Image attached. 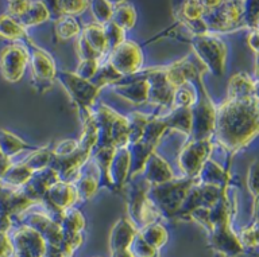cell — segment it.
I'll return each mask as SVG.
<instances>
[{
  "label": "cell",
  "instance_id": "1",
  "mask_svg": "<svg viewBox=\"0 0 259 257\" xmlns=\"http://www.w3.org/2000/svg\"><path fill=\"white\" fill-rule=\"evenodd\" d=\"M258 96L228 100L219 105L214 113L213 136L230 151H238L258 133Z\"/></svg>",
  "mask_w": 259,
  "mask_h": 257
},
{
  "label": "cell",
  "instance_id": "2",
  "mask_svg": "<svg viewBox=\"0 0 259 257\" xmlns=\"http://www.w3.org/2000/svg\"><path fill=\"white\" fill-rule=\"evenodd\" d=\"M193 185L194 178H184L177 181L173 179L162 185L150 186L147 190L149 199L159 214L176 216L178 209L181 208L184 198Z\"/></svg>",
  "mask_w": 259,
  "mask_h": 257
},
{
  "label": "cell",
  "instance_id": "3",
  "mask_svg": "<svg viewBox=\"0 0 259 257\" xmlns=\"http://www.w3.org/2000/svg\"><path fill=\"white\" fill-rule=\"evenodd\" d=\"M190 84H197L198 92L197 98L193 107H190V115H192V128L190 135L192 140H209L213 135L214 125V113L216 108L212 104V101L208 97V93L202 86L201 77L193 80Z\"/></svg>",
  "mask_w": 259,
  "mask_h": 257
},
{
  "label": "cell",
  "instance_id": "4",
  "mask_svg": "<svg viewBox=\"0 0 259 257\" xmlns=\"http://www.w3.org/2000/svg\"><path fill=\"white\" fill-rule=\"evenodd\" d=\"M194 56L206 70L214 76H223L226 68L227 48L223 40L209 32L197 34L192 38Z\"/></svg>",
  "mask_w": 259,
  "mask_h": 257
},
{
  "label": "cell",
  "instance_id": "5",
  "mask_svg": "<svg viewBox=\"0 0 259 257\" xmlns=\"http://www.w3.org/2000/svg\"><path fill=\"white\" fill-rule=\"evenodd\" d=\"M244 2H220L219 6L208 8L201 16L206 31H227L243 19Z\"/></svg>",
  "mask_w": 259,
  "mask_h": 257
},
{
  "label": "cell",
  "instance_id": "6",
  "mask_svg": "<svg viewBox=\"0 0 259 257\" xmlns=\"http://www.w3.org/2000/svg\"><path fill=\"white\" fill-rule=\"evenodd\" d=\"M30 61V53L23 43H11L0 53V70L10 82H18L23 77Z\"/></svg>",
  "mask_w": 259,
  "mask_h": 257
},
{
  "label": "cell",
  "instance_id": "7",
  "mask_svg": "<svg viewBox=\"0 0 259 257\" xmlns=\"http://www.w3.org/2000/svg\"><path fill=\"white\" fill-rule=\"evenodd\" d=\"M108 64L121 76H131L142 68L143 54L135 42L124 40L111 52Z\"/></svg>",
  "mask_w": 259,
  "mask_h": 257
},
{
  "label": "cell",
  "instance_id": "8",
  "mask_svg": "<svg viewBox=\"0 0 259 257\" xmlns=\"http://www.w3.org/2000/svg\"><path fill=\"white\" fill-rule=\"evenodd\" d=\"M57 78L64 85L69 96L76 101L80 108H91L93 101L97 97L100 88H97L91 81L82 80L76 73L61 72L57 73Z\"/></svg>",
  "mask_w": 259,
  "mask_h": 257
},
{
  "label": "cell",
  "instance_id": "9",
  "mask_svg": "<svg viewBox=\"0 0 259 257\" xmlns=\"http://www.w3.org/2000/svg\"><path fill=\"white\" fill-rule=\"evenodd\" d=\"M30 53V62H31V72L34 85L38 92H48L52 88L53 81L57 76L54 61L48 53L42 48L32 46Z\"/></svg>",
  "mask_w": 259,
  "mask_h": 257
},
{
  "label": "cell",
  "instance_id": "10",
  "mask_svg": "<svg viewBox=\"0 0 259 257\" xmlns=\"http://www.w3.org/2000/svg\"><path fill=\"white\" fill-rule=\"evenodd\" d=\"M210 149V140H190L184 147L178 158V165L186 178L197 177L204 162L209 159Z\"/></svg>",
  "mask_w": 259,
  "mask_h": 257
},
{
  "label": "cell",
  "instance_id": "11",
  "mask_svg": "<svg viewBox=\"0 0 259 257\" xmlns=\"http://www.w3.org/2000/svg\"><path fill=\"white\" fill-rule=\"evenodd\" d=\"M149 82V97L147 101L159 107H171V100L176 89L169 84L165 69L150 70L145 76Z\"/></svg>",
  "mask_w": 259,
  "mask_h": 257
},
{
  "label": "cell",
  "instance_id": "12",
  "mask_svg": "<svg viewBox=\"0 0 259 257\" xmlns=\"http://www.w3.org/2000/svg\"><path fill=\"white\" fill-rule=\"evenodd\" d=\"M19 257H42L45 253V240L30 226H22L12 238Z\"/></svg>",
  "mask_w": 259,
  "mask_h": 257
},
{
  "label": "cell",
  "instance_id": "13",
  "mask_svg": "<svg viewBox=\"0 0 259 257\" xmlns=\"http://www.w3.org/2000/svg\"><path fill=\"white\" fill-rule=\"evenodd\" d=\"M77 193L74 186L70 182L58 181L57 183L50 187L46 191L44 197V201L48 202L52 206L53 210L61 214L65 210L70 209L73 203L77 201Z\"/></svg>",
  "mask_w": 259,
  "mask_h": 257
},
{
  "label": "cell",
  "instance_id": "14",
  "mask_svg": "<svg viewBox=\"0 0 259 257\" xmlns=\"http://www.w3.org/2000/svg\"><path fill=\"white\" fill-rule=\"evenodd\" d=\"M26 221H27V226L35 230L45 241L50 242L53 246L60 245L61 240H62V230H61L60 224H57L50 220L48 216H44L40 213L30 214L26 218Z\"/></svg>",
  "mask_w": 259,
  "mask_h": 257
},
{
  "label": "cell",
  "instance_id": "15",
  "mask_svg": "<svg viewBox=\"0 0 259 257\" xmlns=\"http://www.w3.org/2000/svg\"><path fill=\"white\" fill-rule=\"evenodd\" d=\"M142 174H143L145 182H147L150 186L162 185L174 179L173 171L169 165L155 152L150 155L145 167L142 170Z\"/></svg>",
  "mask_w": 259,
  "mask_h": 257
},
{
  "label": "cell",
  "instance_id": "16",
  "mask_svg": "<svg viewBox=\"0 0 259 257\" xmlns=\"http://www.w3.org/2000/svg\"><path fill=\"white\" fill-rule=\"evenodd\" d=\"M130 174V152L127 147L116 148L108 167L111 187H121Z\"/></svg>",
  "mask_w": 259,
  "mask_h": 257
},
{
  "label": "cell",
  "instance_id": "17",
  "mask_svg": "<svg viewBox=\"0 0 259 257\" xmlns=\"http://www.w3.org/2000/svg\"><path fill=\"white\" fill-rule=\"evenodd\" d=\"M228 100H242L256 97V84L246 73H238L230 78L227 88Z\"/></svg>",
  "mask_w": 259,
  "mask_h": 257
},
{
  "label": "cell",
  "instance_id": "18",
  "mask_svg": "<svg viewBox=\"0 0 259 257\" xmlns=\"http://www.w3.org/2000/svg\"><path fill=\"white\" fill-rule=\"evenodd\" d=\"M137 228L133 221L127 218H121L113 225L111 232V248L113 252L128 249L134 237L137 236Z\"/></svg>",
  "mask_w": 259,
  "mask_h": 257
},
{
  "label": "cell",
  "instance_id": "19",
  "mask_svg": "<svg viewBox=\"0 0 259 257\" xmlns=\"http://www.w3.org/2000/svg\"><path fill=\"white\" fill-rule=\"evenodd\" d=\"M115 93L125 98L133 104H143L147 101L149 97V82L146 81L145 77L138 78V80L130 82V84L116 85L113 88Z\"/></svg>",
  "mask_w": 259,
  "mask_h": 257
},
{
  "label": "cell",
  "instance_id": "20",
  "mask_svg": "<svg viewBox=\"0 0 259 257\" xmlns=\"http://www.w3.org/2000/svg\"><path fill=\"white\" fill-rule=\"evenodd\" d=\"M197 178L201 185L216 186V187L226 190L228 175L216 162L206 159L204 162V165H202L201 170H200V173L197 174Z\"/></svg>",
  "mask_w": 259,
  "mask_h": 257
},
{
  "label": "cell",
  "instance_id": "21",
  "mask_svg": "<svg viewBox=\"0 0 259 257\" xmlns=\"http://www.w3.org/2000/svg\"><path fill=\"white\" fill-rule=\"evenodd\" d=\"M212 232H213L214 245L220 250L226 252V253L240 250V241H239V238L235 237V234L230 229V222H224V224L213 226Z\"/></svg>",
  "mask_w": 259,
  "mask_h": 257
},
{
  "label": "cell",
  "instance_id": "22",
  "mask_svg": "<svg viewBox=\"0 0 259 257\" xmlns=\"http://www.w3.org/2000/svg\"><path fill=\"white\" fill-rule=\"evenodd\" d=\"M58 181H60V178H58L56 171L52 167H46V169L39 170V171L32 174L31 179L27 182V186L44 202V197L46 191Z\"/></svg>",
  "mask_w": 259,
  "mask_h": 257
},
{
  "label": "cell",
  "instance_id": "23",
  "mask_svg": "<svg viewBox=\"0 0 259 257\" xmlns=\"http://www.w3.org/2000/svg\"><path fill=\"white\" fill-rule=\"evenodd\" d=\"M130 152V174H135L142 173V170L145 167L146 162L150 158V155L154 152L153 145L146 144L143 141H137L134 144L127 145Z\"/></svg>",
  "mask_w": 259,
  "mask_h": 257
},
{
  "label": "cell",
  "instance_id": "24",
  "mask_svg": "<svg viewBox=\"0 0 259 257\" xmlns=\"http://www.w3.org/2000/svg\"><path fill=\"white\" fill-rule=\"evenodd\" d=\"M50 18H52V15H50L46 4L42 3V2H30L27 11L24 12L23 15L16 20L26 28L30 27V26H36V24L44 23V22L49 20Z\"/></svg>",
  "mask_w": 259,
  "mask_h": 257
},
{
  "label": "cell",
  "instance_id": "25",
  "mask_svg": "<svg viewBox=\"0 0 259 257\" xmlns=\"http://www.w3.org/2000/svg\"><path fill=\"white\" fill-rule=\"evenodd\" d=\"M27 148H32V147L10 131L0 129V153L2 155L11 159L12 157H15L23 149Z\"/></svg>",
  "mask_w": 259,
  "mask_h": 257
},
{
  "label": "cell",
  "instance_id": "26",
  "mask_svg": "<svg viewBox=\"0 0 259 257\" xmlns=\"http://www.w3.org/2000/svg\"><path fill=\"white\" fill-rule=\"evenodd\" d=\"M80 24L74 19V16L62 15L57 18L56 23H54V34L60 42L73 39V38L80 35Z\"/></svg>",
  "mask_w": 259,
  "mask_h": 257
},
{
  "label": "cell",
  "instance_id": "27",
  "mask_svg": "<svg viewBox=\"0 0 259 257\" xmlns=\"http://www.w3.org/2000/svg\"><path fill=\"white\" fill-rule=\"evenodd\" d=\"M113 4V12L112 18H111V22L119 26L123 30H130V28L134 27L135 24V20H137V12L134 10V7L131 4L125 3V2H117V3Z\"/></svg>",
  "mask_w": 259,
  "mask_h": 257
},
{
  "label": "cell",
  "instance_id": "28",
  "mask_svg": "<svg viewBox=\"0 0 259 257\" xmlns=\"http://www.w3.org/2000/svg\"><path fill=\"white\" fill-rule=\"evenodd\" d=\"M81 34L85 38V40L91 44V47L96 53H99L101 57L108 52V46H107V40H105L103 26L97 23L88 24V26H85V28L81 31Z\"/></svg>",
  "mask_w": 259,
  "mask_h": 257
},
{
  "label": "cell",
  "instance_id": "29",
  "mask_svg": "<svg viewBox=\"0 0 259 257\" xmlns=\"http://www.w3.org/2000/svg\"><path fill=\"white\" fill-rule=\"evenodd\" d=\"M167 128L178 129L184 133H190L192 128V115L190 108H174L173 112L162 117Z\"/></svg>",
  "mask_w": 259,
  "mask_h": 257
},
{
  "label": "cell",
  "instance_id": "30",
  "mask_svg": "<svg viewBox=\"0 0 259 257\" xmlns=\"http://www.w3.org/2000/svg\"><path fill=\"white\" fill-rule=\"evenodd\" d=\"M32 171L28 170L23 163L12 165L2 177V183L10 186V187H22L27 183L32 177Z\"/></svg>",
  "mask_w": 259,
  "mask_h": 257
},
{
  "label": "cell",
  "instance_id": "31",
  "mask_svg": "<svg viewBox=\"0 0 259 257\" xmlns=\"http://www.w3.org/2000/svg\"><path fill=\"white\" fill-rule=\"evenodd\" d=\"M0 36L8 40L27 39L26 28L10 15L0 16Z\"/></svg>",
  "mask_w": 259,
  "mask_h": 257
},
{
  "label": "cell",
  "instance_id": "32",
  "mask_svg": "<svg viewBox=\"0 0 259 257\" xmlns=\"http://www.w3.org/2000/svg\"><path fill=\"white\" fill-rule=\"evenodd\" d=\"M84 225L85 220L80 210L70 208V209L65 210V212L61 213L60 226L61 230H62V234L80 233Z\"/></svg>",
  "mask_w": 259,
  "mask_h": 257
},
{
  "label": "cell",
  "instance_id": "33",
  "mask_svg": "<svg viewBox=\"0 0 259 257\" xmlns=\"http://www.w3.org/2000/svg\"><path fill=\"white\" fill-rule=\"evenodd\" d=\"M111 141L115 148H121L128 145V125L124 116L116 115L111 123Z\"/></svg>",
  "mask_w": 259,
  "mask_h": 257
},
{
  "label": "cell",
  "instance_id": "34",
  "mask_svg": "<svg viewBox=\"0 0 259 257\" xmlns=\"http://www.w3.org/2000/svg\"><path fill=\"white\" fill-rule=\"evenodd\" d=\"M141 237L145 240L146 244H149L151 248L157 249L163 245L167 240V232L162 225L151 222L149 225H145L141 230Z\"/></svg>",
  "mask_w": 259,
  "mask_h": 257
},
{
  "label": "cell",
  "instance_id": "35",
  "mask_svg": "<svg viewBox=\"0 0 259 257\" xmlns=\"http://www.w3.org/2000/svg\"><path fill=\"white\" fill-rule=\"evenodd\" d=\"M196 98H197L196 85H190V82H186L185 85L174 90L171 108H190L196 102Z\"/></svg>",
  "mask_w": 259,
  "mask_h": 257
},
{
  "label": "cell",
  "instance_id": "36",
  "mask_svg": "<svg viewBox=\"0 0 259 257\" xmlns=\"http://www.w3.org/2000/svg\"><path fill=\"white\" fill-rule=\"evenodd\" d=\"M167 127H166L165 121L162 117H155V119H150L149 123L146 124L143 133L141 136V141L155 147L157 143L159 141L161 136L163 135Z\"/></svg>",
  "mask_w": 259,
  "mask_h": 257
},
{
  "label": "cell",
  "instance_id": "37",
  "mask_svg": "<svg viewBox=\"0 0 259 257\" xmlns=\"http://www.w3.org/2000/svg\"><path fill=\"white\" fill-rule=\"evenodd\" d=\"M125 119H127V125H128V144H134L141 140L143 129H145L146 124L149 123L150 117L141 112H134Z\"/></svg>",
  "mask_w": 259,
  "mask_h": 257
},
{
  "label": "cell",
  "instance_id": "38",
  "mask_svg": "<svg viewBox=\"0 0 259 257\" xmlns=\"http://www.w3.org/2000/svg\"><path fill=\"white\" fill-rule=\"evenodd\" d=\"M73 186L76 189L77 198L87 201L96 194L97 189H99V181H97V178H95L91 174H85L78 181L74 182Z\"/></svg>",
  "mask_w": 259,
  "mask_h": 257
},
{
  "label": "cell",
  "instance_id": "39",
  "mask_svg": "<svg viewBox=\"0 0 259 257\" xmlns=\"http://www.w3.org/2000/svg\"><path fill=\"white\" fill-rule=\"evenodd\" d=\"M53 161L52 149L48 148H39L34 151L30 157L24 162H22L28 170H31L32 173H36L39 170H44L50 166Z\"/></svg>",
  "mask_w": 259,
  "mask_h": 257
},
{
  "label": "cell",
  "instance_id": "40",
  "mask_svg": "<svg viewBox=\"0 0 259 257\" xmlns=\"http://www.w3.org/2000/svg\"><path fill=\"white\" fill-rule=\"evenodd\" d=\"M121 77L123 76L119 74V73L107 62V64L104 65H99V69H97L96 74L93 76L91 82H92L95 86H97V88H101V86H104V85L116 84V82H119V81L121 80Z\"/></svg>",
  "mask_w": 259,
  "mask_h": 257
},
{
  "label": "cell",
  "instance_id": "41",
  "mask_svg": "<svg viewBox=\"0 0 259 257\" xmlns=\"http://www.w3.org/2000/svg\"><path fill=\"white\" fill-rule=\"evenodd\" d=\"M115 149L116 148H113V147H103V148H97L96 152L93 153V162H95L97 170L100 171L101 177L104 178L105 182H107L108 187H111L108 181V167L111 161H112Z\"/></svg>",
  "mask_w": 259,
  "mask_h": 257
},
{
  "label": "cell",
  "instance_id": "42",
  "mask_svg": "<svg viewBox=\"0 0 259 257\" xmlns=\"http://www.w3.org/2000/svg\"><path fill=\"white\" fill-rule=\"evenodd\" d=\"M89 7L97 24L104 26L111 22L113 12V4L111 2H89Z\"/></svg>",
  "mask_w": 259,
  "mask_h": 257
},
{
  "label": "cell",
  "instance_id": "43",
  "mask_svg": "<svg viewBox=\"0 0 259 257\" xmlns=\"http://www.w3.org/2000/svg\"><path fill=\"white\" fill-rule=\"evenodd\" d=\"M103 30H104L107 46H108V50H111V52L125 40L124 30L119 27V26H116L113 22L105 23L104 26H103Z\"/></svg>",
  "mask_w": 259,
  "mask_h": 257
},
{
  "label": "cell",
  "instance_id": "44",
  "mask_svg": "<svg viewBox=\"0 0 259 257\" xmlns=\"http://www.w3.org/2000/svg\"><path fill=\"white\" fill-rule=\"evenodd\" d=\"M54 7H57L58 18L62 15L74 16L84 12L89 7V2H54Z\"/></svg>",
  "mask_w": 259,
  "mask_h": 257
},
{
  "label": "cell",
  "instance_id": "45",
  "mask_svg": "<svg viewBox=\"0 0 259 257\" xmlns=\"http://www.w3.org/2000/svg\"><path fill=\"white\" fill-rule=\"evenodd\" d=\"M205 8L201 2H186L182 8V19L185 22H196L201 19Z\"/></svg>",
  "mask_w": 259,
  "mask_h": 257
},
{
  "label": "cell",
  "instance_id": "46",
  "mask_svg": "<svg viewBox=\"0 0 259 257\" xmlns=\"http://www.w3.org/2000/svg\"><path fill=\"white\" fill-rule=\"evenodd\" d=\"M77 52H78V56H80L81 61H99L101 58V56L99 53H96L91 47V44L85 40V38L82 36V34L80 32V35L77 38Z\"/></svg>",
  "mask_w": 259,
  "mask_h": 257
},
{
  "label": "cell",
  "instance_id": "47",
  "mask_svg": "<svg viewBox=\"0 0 259 257\" xmlns=\"http://www.w3.org/2000/svg\"><path fill=\"white\" fill-rule=\"evenodd\" d=\"M77 148H78V140L66 139V140L60 141V143L52 149V155L53 158L69 157V155H72Z\"/></svg>",
  "mask_w": 259,
  "mask_h": 257
},
{
  "label": "cell",
  "instance_id": "48",
  "mask_svg": "<svg viewBox=\"0 0 259 257\" xmlns=\"http://www.w3.org/2000/svg\"><path fill=\"white\" fill-rule=\"evenodd\" d=\"M97 69H99V61H81L80 65L77 66L76 74L82 80L91 81L93 78V76L96 74Z\"/></svg>",
  "mask_w": 259,
  "mask_h": 257
},
{
  "label": "cell",
  "instance_id": "49",
  "mask_svg": "<svg viewBox=\"0 0 259 257\" xmlns=\"http://www.w3.org/2000/svg\"><path fill=\"white\" fill-rule=\"evenodd\" d=\"M131 244L134 246V254H137L138 257H157V249L146 244L141 234H137Z\"/></svg>",
  "mask_w": 259,
  "mask_h": 257
},
{
  "label": "cell",
  "instance_id": "50",
  "mask_svg": "<svg viewBox=\"0 0 259 257\" xmlns=\"http://www.w3.org/2000/svg\"><path fill=\"white\" fill-rule=\"evenodd\" d=\"M247 186L250 189V193H252V195L256 199V197H258V161H255L248 169Z\"/></svg>",
  "mask_w": 259,
  "mask_h": 257
},
{
  "label": "cell",
  "instance_id": "51",
  "mask_svg": "<svg viewBox=\"0 0 259 257\" xmlns=\"http://www.w3.org/2000/svg\"><path fill=\"white\" fill-rule=\"evenodd\" d=\"M240 240L244 245L250 246H256L258 245V225L255 222L254 225L247 228L242 232V236H240Z\"/></svg>",
  "mask_w": 259,
  "mask_h": 257
},
{
  "label": "cell",
  "instance_id": "52",
  "mask_svg": "<svg viewBox=\"0 0 259 257\" xmlns=\"http://www.w3.org/2000/svg\"><path fill=\"white\" fill-rule=\"evenodd\" d=\"M30 2H10L7 8V15H10L14 19H19L24 12L27 11Z\"/></svg>",
  "mask_w": 259,
  "mask_h": 257
},
{
  "label": "cell",
  "instance_id": "53",
  "mask_svg": "<svg viewBox=\"0 0 259 257\" xmlns=\"http://www.w3.org/2000/svg\"><path fill=\"white\" fill-rule=\"evenodd\" d=\"M14 250L11 240L6 233H0V257H10Z\"/></svg>",
  "mask_w": 259,
  "mask_h": 257
},
{
  "label": "cell",
  "instance_id": "54",
  "mask_svg": "<svg viewBox=\"0 0 259 257\" xmlns=\"http://www.w3.org/2000/svg\"><path fill=\"white\" fill-rule=\"evenodd\" d=\"M11 226V217L7 214H0V233H7Z\"/></svg>",
  "mask_w": 259,
  "mask_h": 257
},
{
  "label": "cell",
  "instance_id": "55",
  "mask_svg": "<svg viewBox=\"0 0 259 257\" xmlns=\"http://www.w3.org/2000/svg\"><path fill=\"white\" fill-rule=\"evenodd\" d=\"M11 166H12L11 159L0 153V179H2V177H3L4 174H6V171H7Z\"/></svg>",
  "mask_w": 259,
  "mask_h": 257
},
{
  "label": "cell",
  "instance_id": "56",
  "mask_svg": "<svg viewBox=\"0 0 259 257\" xmlns=\"http://www.w3.org/2000/svg\"><path fill=\"white\" fill-rule=\"evenodd\" d=\"M248 44L256 54L258 53V30H252V32L248 36Z\"/></svg>",
  "mask_w": 259,
  "mask_h": 257
},
{
  "label": "cell",
  "instance_id": "57",
  "mask_svg": "<svg viewBox=\"0 0 259 257\" xmlns=\"http://www.w3.org/2000/svg\"><path fill=\"white\" fill-rule=\"evenodd\" d=\"M113 257H133V253L128 249L116 250V252H113Z\"/></svg>",
  "mask_w": 259,
  "mask_h": 257
},
{
  "label": "cell",
  "instance_id": "58",
  "mask_svg": "<svg viewBox=\"0 0 259 257\" xmlns=\"http://www.w3.org/2000/svg\"><path fill=\"white\" fill-rule=\"evenodd\" d=\"M52 257H65L62 253H56V254H52Z\"/></svg>",
  "mask_w": 259,
  "mask_h": 257
}]
</instances>
